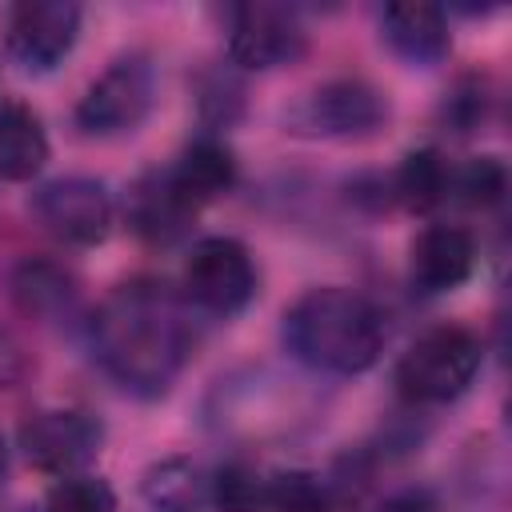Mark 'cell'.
I'll return each instance as SVG.
<instances>
[{
  "label": "cell",
  "instance_id": "18",
  "mask_svg": "<svg viewBox=\"0 0 512 512\" xmlns=\"http://www.w3.org/2000/svg\"><path fill=\"white\" fill-rule=\"evenodd\" d=\"M140 492L152 512H196L208 504V472L188 456H164L144 468Z\"/></svg>",
  "mask_w": 512,
  "mask_h": 512
},
{
  "label": "cell",
  "instance_id": "4",
  "mask_svg": "<svg viewBox=\"0 0 512 512\" xmlns=\"http://www.w3.org/2000/svg\"><path fill=\"white\" fill-rule=\"evenodd\" d=\"M392 120L388 92L364 76H332L300 96L288 112V132L320 140H368Z\"/></svg>",
  "mask_w": 512,
  "mask_h": 512
},
{
  "label": "cell",
  "instance_id": "10",
  "mask_svg": "<svg viewBox=\"0 0 512 512\" xmlns=\"http://www.w3.org/2000/svg\"><path fill=\"white\" fill-rule=\"evenodd\" d=\"M36 220L64 244L92 248L112 232V196L92 176H56L32 196Z\"/></svg>",
  "mask_w": 512,
  "mask_h": 512
},
{
  "label": "cell",
  "instance_id": "26",
  "mask_svg": "<svg viewBox=\"0 0 512 512\" xmlns=\"http://www.w3.org/2000/svg\"><path fill=\"white\" fill-rule=\"evenodd\" d=\"M4 476H8V444L0 436V484H4Z\"/></svg>",
  "mask_w": 512,
  "mask_h": 512
},
{
  "label": "cell",
  "instance_id": "12",
  "mask_svg": "<svg viewBox=\"0 0 512 512\" xmlns=\"http://www.w3.org/2000/svg\"><path fill=\"white\" fill-rule=\"evenodd\" d=\"M164 172H168L172 188L180 192V200H184L188 208H196V212H200L204 204L228 196V192L236 188V180H240L236 152H232L220 136H212V132L188 140L184 152L176 156V164L164 168Z\"/></svg>",
  "mask_w": 512,
  "mask_h": 512
},
{
  "label": "cell",
  "instance_id": "11",
  "mask_svg": "<svg viewBox=\"0 0 512 512\" xmlns=\"http://www.w3.org/2000/svg\"><path fill=\"white\" fill-rule=\"evenodd\" d=\"M476 268V236L464 224H428L408 248V280L424 296L456 292Z\"/></svg>",
  "mask_w": 512,
  "mask_h": 512
},
{
  "label": "cell",
  "instance_id": "22",
  "mask_svg": "<svg viewBox=\"0 0 512 512\" xmlns=\"http://www.w3.org/2000/svg\"><path fill=\"white\" fill-rule=\"evenodd\" d=\"M44 512H116V496H112L108 480L88 476V472H72L48 488Z\"/></svg>",
  "mask_w": 512,
  "mask_h": 512
},
{
  "label": "cell",
  "instance_id": "7",
  "mask_svg": "<svg viewBox=\"0 0 512 512\" xmlns=\"http://www.w3.org/2000/svg\"><path fill=\"white\" fill-rule=\"evenodd\" d=\"M224 36H228L232 64L252 68V72L296 64L308 52V28L300 12L288 4H272V0L224 8Z\"/></svg>",
  "mask_w": 512,
  "mask_h": 512
},
{
  "label": "cell",
  "instance_id": "24",
  "mask_svg": "<svg viewBox=\"0 0 512 512\" xmlns=\"http://www.w3.org/2000/svg\"><path fill=\"white\" fill-rule=\"evenodd\" d=\"M380 512H444V508H440V500H436L432 488H424V484H408V488L392 492V496L384 500Z\"/></svg>",
  "mask_w": 512,
  "mask_h": 512
},
{
  "label": "cell",
  "instance_id": "1",
  "mask_svg": "<svg viewBox=\"0 0 512 512\" xmlns=\"http://www.w3.org/2000/svg\"><path fill=\"white\" fill-rule=\"evenodd\" d=\"M88 340L100 368L136 396H164L184 372L196 332L184 296L156 280H128L112 288L88 320Z\"/></svg>",
  "mask_w": 512,
  "mask_h": 512
},
{
  "label": "cell",
  "instance_id": "8",
  "mask_svg": "<svg viewBox=\"0 0 512 512\" xmlns=\"http://www.w3.org/2000/svg\"><path fill=\"white\" fill-rule=\"evenodd\" d=\"M16 444L32 468L52 476H72L100 452L104 424L88 408H68V404L36 408L20 420Z\"/></svg>",
  "mask_w": 512,
  "mask_h": 512
},
{
  "label": "cell",
  "instance_id": "20",
  "mask_svg": "<svg viewBox=\"0 0 512 512\" xmlns=\"http://www.w3.org/2000/svg\"><path fill=\"white\" fill-rule=\"evenodd\" d=\"M268 512H336V492L308 468L268 476Z\"/></svg>",
  "mask_w": 512,
  "mask_h": 512
},
{
  "label": "cell",
  "instance_id": "9",
  "mask_svg": "<svg viewBox=\"0 0 512 512\" xmlns=\"http://www.w3.org/2000/svg\"><path fill=\"white\" fill-rule=\"evenodd\" d=\"M80 36V4L72 0H24L8 8L4 44L24 72H52Z\"/></svg>",
  "mask_w": 512,
  "mask_h": 512
},
{
  "label": "cell",
  "instance_id": "25",
  "mask_svg": "<svg viewBox=\"0 0 512 512\" xmlns=\"http://www.w3.org/2000/svg\"><path fill=\"white\" fill-rule=\"evenodd\" d=\"M24 372H28V360H24L20 344L8 332H0V392H12L24 380Z\"/></svg>",
  "mask_w": 512,
  "mask_h": 512
},
{
  "label": "cell",
  "instance_id": "14",
  "mask_svg": "<svg viewBox=\"0 0 512 512\" xmlns=\"http://www.w3.org/2000/svg\"><path fill=\"white\" fill-rule=\"evenodd\" d=\"M8 296H12V304L24 316L44 320V324L68 320L80 308V284H76V276L64 264L48 260V256L20 260L12 268V276H8Z\"/></svg>",
  "mask_w": 512,
  "mask_h": 512
},
{
  "label": "cell",
  "instance_id": "2",
  "mask_svg": "<svg viewBox=\"0 0 512 512\" xmlns=\"http://www.w3.org/2000/svg\"><path fill=\"white\" fill-rule=\"evenodd\" d=\"M384 340H388V328L380 308L364 292L344 284L308 288L284 312L288 352L316 372L360 376L380 360Z\"/></svg>",
  "mask_w": 512,
  "mask_h": 512
},
{
  "label": "cell",
  "instance_id": "5",
  "mask_svg": "<svg viewBox=\"0 0 512 512\" xmlns=\"http://www.w3.org/2000/svg\"><path fill=\"white\" fill-rule=\"evenodd\" d=\"M256 280V260L236 236H204L184 256L180 296L208 316H236L252 304Z\"/></svg>",
  "mask_w": 512,
  "mask_h": 512
},
{
  "label": "cell",
  "instance_id": "13",
  "mask_svg": "<svg viewBox=\"0 0 512 512\" xmlns=\"http://www.w3.org/2000/svg\"><path fill=\"white\" fill-rule=\"evenodd\" d=\"M380 40L408 64L432 68L452 52V28L444 8L436 4H384L380 8Z\"/></svg>",
  "mask_w": 512,
  "mask_h": 512
},
{
  "label": "cell",
  "instance_id": "6",
  "mask_svg": "<svg viewBox=\"0 0 512 512\" xmlns=\"http://www.w3.org/2000/svg\"><path fill=\"white\" fill-rule=\"evenodd\" d=\"M156 104V68L148 56H116L76 100V128L84 136H124L144 124Z\"/></svg>",
  "mask_w": 512,
  "mask_h": 512
},
{
  "label": "cell",
  "instance_id": "21",
  "mask_svg": "<svg viewBox=\"0 0 512 512\" xmlns=\"http://www.w3.org/2000/svg\"><path fill=\"white\" fill-rule=\"evenodd\" d=\"M452 192L468 208H496L508 196V168L500 156H472L468 164L452 168Z\"/></svg>",
  "mask_w": 512,
  "mask_h": 512
},
{
  "label": "cell",
  "instance_id": "19",
  "mask_svg": "<svg viewBox=\"0 0 512 512\" xmlns=\"http://www.w3.org/2000/svg\"><path fill=\"white\" fill-rule=\"evenodd\" d=\"M208 500L216 512H268V476L248 460H224L208 472Z\"/></svg>",
  "mask_w": 512,
  "mask_h": 512
},
{
  "label": "cell",
  "instance_id": "16",
  "mask_svg": "<svg viewBox=\"0 0 512 512\" xmlns=\"http://www.w3.org/2000/svg\"><path fill=\"white\" fill-rule=\"evenodd\" d=\"M48 160V132L32 104L0 100V180H32Z\"/></svg>",
  "mask_w": 512,
  "mask_h": 512
},
{
  "label": "cell",
  "instance_id": "23",
  "mask_svg": "<svg viewBox=\"0 0 512 512\" xmlns=\"http://www.w3.org/2000/svg\"><path fill=\"white\" fill-rule=\"evenodd\" d=\"M488 104H492L488 80H480V76H460L456 88H452V92L444 96V104H440V120H444L456 136H468V132H476V128L488 120Z\"/></svg>",
  "mask_w": 512,
  "mask_h": 512
},
{
  "label": "cell",
  "instance_id": "3",
  "mask_svg": "<svg viewBox=\"0 0 512 512\" xmlns=\"http://www.w3.org/2000/svg\"><path fill=\"white\" fill-rule=\"evenodd\" d=\"M484 364V344L464 324H436L408 344L396 364V392L412 408H436L464 396Z\"/></svg>",
  "mask_w": 512,
  "mask_h": 512
},
{
  "label": "cell",
  "instance_id": "17",
  "mask_svg": "<svg viewBox=\"0 0 512 512\" xmlns=\"http://www.w3.org/2000/svg\"><path fill=\"white\" fill-rule=\"evenodd\" d=\"M392 200L404 204L408 212L424 216L432 208H440L452 196V164L444 160L440 148H412L400 168L392 172Z\"/></svg>",
  "mask_w": 512,
  "mask_h": 512
},
{
  "label": "cell",
  "instance_id": "15",
  "mask_svg": "<svg viewBox=\"0 0 512 512\" xmlns=\"http://www.w3.org/2000/svg\"><path fill=\"white\" fill-rule=\"evenodd\" d=\"M196 220V208H188L180 200V192L172 188L168 172H144L132 192H128V224L140 240L148 244H172L188 232V224Z\"/></svg>",
  "mask_w": 512,
  "mask_h": 512
}]
</instances>
